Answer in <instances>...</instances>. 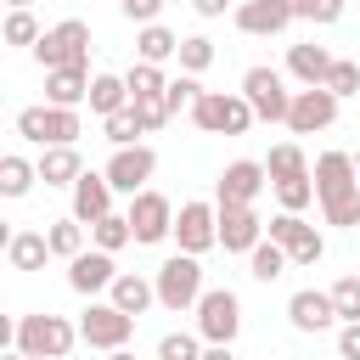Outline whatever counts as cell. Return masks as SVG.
Instances as JSON below:
<instances>
[{
	"label": "cell",
	"mask_w": 360,
	"mask_h": 360,
	"mask_svg": "<svg viewBox=\"0 0 360 360\" xmlns=\"http://www.w3.org/2000/svg\"><path fill=\"white\" fill-rule=\"evenodd\" d=\"M124 214H129V225H135V242H141V248H158V242H169V236H174V202H169L158 186L135 191Z\"/></svg>",
	"instance_id": "cell-11"
},
{
	"label": "cell",
	"mask_w": 360,
	"mask_h": 360,
	"mask_svg": "<svg viewBox=\"0 0 360 360\" xmlns=\"http://www.w3.org/2000/svg\"><path fill=\"white\" fill-rule=\"evenodd\" d=\"M17 135H22L28 146H79L84 118H79V107H51V101H39V107H22V112H17Z\"/></svg>",
	"instance_id": "cell-5"
},
{
	"label": "cell",
	"mask_w": 360,
	"mask_h": 360,
	"mask_svg": "<svg viewBox=\"0 0 360 360\" xmlns=\"http://www.w3.org/2000/svg\"><path fill=\"white\" fill-rule=\"evenodd\" d=\"M202 360H236V349H231V343H208V349H202Z\"/></svg>",
	"instance_id": "cell-47"
},
{
	"label": "cell",
	"mask_w": 360,
	"mask_h": 360,
	"mask_svg": "<svg viewBox=\"0 0 360 360\" xmlns=\"http://www.w3.org/2000/svg\"><path fill=\"white\" fill-rule=\"evenodd\" d=\"M264 186H270L264 163H259V158H236V163L219 169V180H214V202H259Z\"/></svg>",
	"instance_id": "cell-18"
},
{
	"label": "cell",
	"mask_w": 360,
	"mask_h": 360,
	"mask_svg": "<svg viewBox=\"0 0 360 360\" xmlns=\"http://www.w3.org/2000/svg\"><path fill=\"white\" fill-rule=\"evenodd\" d=\"M264 174H270V186H276V180H298V174H309L304 146H298V141H276L270 158H264Z\"/></svg>",
	"instance_id": "cell-31"
},
{
	"label": "cell",
	"mask_w": 360,
	"mask_h": 360,
	"mask_svg": "<svg viewBox=\"0 0 360 360\" xmlns=\"http://www.w3.org/2000/svg\"><path fill=\"white\" fill-rule=\"evenodd\" d=\"M225 6H231V0H191V11H197L202 22H214V17H225Z\"/></svg>",
	"instance_id": "cell-46"
},
{
	"label": "cell",
	"mask_w": 360,
	"mask_h": 360,
	"mask_svg": "<svg viewBox=\"0 0 360 360\" xmlns=\"http://www.w3.org/2000/svg\"><path fill=\"white\" fill-rule=\"evenodd\" d=\"M107 360H135V349L124 343V349H107Z\"/></svg>",
	"instance_id": "cell-48"
},
{
	"label": "cell",
	"mask_w": 360,
	"mask_h": 360,
	"mask_svg": "<svg viewBox=\"0 0 360 360\" xmlns=\"http://www.w3.org/2000/svg\"><path fill=\"white\" fill-rule=\"evenodd\" d=\"M326 90H332L338 101H349V96H360V62H349V56H338V62H332V73H326Z\"/></svg>",
	"instance_id": "cell-40"
},
{
	"label": "cell",
	"mask_w": 360,
	"mask_h": 360,
	"mask_svg": "<svg viewBox=\"0 0 360 360\" xmlns=\"http://www.w3.org/2000/svg\"><path fill=\"white\" fill-rule=\"evenodd\" d=\"M338 96L326 90V84H298L292 90V107H287V129L292 135H321V129H332L338 124Z\"/></svg>",
	"instance_id": "cell-13"
},
{
	"label": "cell",
	"mask_w": 360,
	"mask_h": 360,
	"mask_svg": "<svg viewBox=\"0 0 360 360\" xmlns=\"http://www.w3.org/2000/svg\"><path fill=\"white\" fill-rule=\"evenodd\" d=\"M101 135H107L112 146H135V141L146 135V124H141V112H135V101H129L124 112H112V118H101Z\"/></svg>",
	"instance_id": "cell-35"
},
{
	"label": "cell",
	"mask_w": 360,
	"mask_h": 360,
	"mask_svg": "<svg viewBox=\"0 0 360 360\" xmlns=\"http://www.w3.org/2000/svg\"><path fill=\"white\" fill-rule=\"evenodd\" d=\"M332 360H343V354H332Z\"/></svg>",
	"instance_id": "cell-52"
},
{
	"label": "cell",
	"mask_w": 360,
	"mask_h": 360,
	"mask_svg": "<svg viewBox=\"0 0 360 360\" xmlns=\"http://www.w3.org/2000/svg\"><path fill=\"white\" fill-rule=\"evenodd\" d=\"M51 259V236L45 231H11L6 236V264L11 270H45Z\"/></svg>",
	"instance_id": "cell-25"
},
{
	"label": "cell",
	"mask_w": 360,
	"mask_h": 360,
	"mask_svg": "<svg viewBox=\"0 0 360 360\" xmlns=\"http://www.w3.org/2000/svg\"><path fill=\"white\" fill-rule=\"evenodd\" d=\"M107 298H112L124 315H135V321H141V315L158 304V281H152V276H141V270H118V281L107 287Z\"/></svg>",
	"instance_id": "cell-23"
},
{
	"label": "cell",
	"mask_w": 360,
	"mask_h": 360,
	"mask_svg": "<svg viewBox=\"0 0 360 360\" xmlns=\"http://www.w3.org/2000/svg\"><path fill=\"white\" fill-rule=\"evenodd\" d=\"M231 22H236L242 34H253V39H276V34H287V22H298V17H292L287 0H236V6H231Z\"/></svg>",
	"instance_id": "cell-17"
},
{
	"label": "cell",
	"mask_w": 360,
	"mask_h": 360,
	"mask_svg": "<svg viewBox=\"0 0 360 360\" xmlns=\"http://www.w3.org/2000/svg\"><path fill=\"white\" fill-rule=\"evenodd\" d=\"M332 62H338V56H332L326 45H315V39L287 45V79H292V84H326Z\"/></svg>",
	"instance_id": "cell-22"
},
{
	"label": "cell",
	"mask_w": 360,
	"mask_h": 360,
	"mask_svg": "<svg viewBox=\"0 0 360 360\" xmlns=\"http://www.w3.org/2000/svg\"><path fill=\"white\" fill-rule=\"evenodd\" d=\"M197 96H202L197 73H180V79H169V90H163V107H169V112H191Z\"/></svg>",
	"instance_id": "cell-41"
},
{
	"label": "cell",
	"mask_w": 360,
	"mask_h": 360,
	"mask_svg": "<svg viewBox=\"0 0 360 360\" xmlns=\"http://www.w3.org/2000/svg\"><path fill=\"white\" fill-rule=\"evenodd\" d=\"M332 304H338V321H360V276L332 281Z\"/></svg>",
	"instance_id": "cell-42"
},
{
	"label": "cell",
	"mask_w": 360,
	"mask_h": 360,
	"mask_svg": "<svg viewBox=\"0 0 360 360\" xmlns=\"http://www.w3.org/2000/svg\"><path fill=\"white\" fill-rule=\"evenodd\" d=\"M39 180L45 186H73L79 174H84V158H79V146H39Z\"/></svg>",
	"instance_id": "cell-24"
},
{
	"label": "cell",
	"mask_w": 360,
	"mask_h": 360,
	"mask_svg": "<svg viewBox=\"0 0 360 360\" xmlns=\"http://www.w3.org/2000/svg\"><path fill=\"white\" fill-rule=\"evenodd\" d=\"M287 6H292V17H298V22L332 28V22L343 17V6H349V0H287Z\"/></svg>",
	"instance_id": "cell-39"
},
{
	"label": "cell",
	"mask_w": 360,
	"mask_h": 360,
	"mask_svg": "<svg viewBox=\"0 0 360 360\" xmlns=\"http://www.w3.org/2000/svg\"><path fill=\"white\" fill-rule=\"evenodd\" d=\"M124 107H129L124 73H96V79H90V112H96V118H112V112H124Z\"/></svg>",
	"instance_id": "cell-27"
},
{
	"label": "cell",
	"mask_w": 360,
	"mask_h": 360,
	"mask_svg": "<svg viewBox=\"0 0 360 360\" xmlns=\"http://www.w3.org/2000/svg\"><path fill=\"white\" fill-rule=\"evenodd\" d=\"M6 11H34V0H6Z\"/></svg>",
	"instance_id": "cell-49"
},
{
	"label": "cell",
	"mask_w": 360,
	"mask_h": 360,
	"mask_svg": "<svg viewBox=\"0 0 360 360\" xmlns=\"http://www.w3.org/2000/svg\"><path fill=\"white\" fill-rule=\"evenodd\" d=\"M34 62L51 73V68H79V62H90V22L84 17H62V22H51L45 34H39V45H34Z\"/></svg>",
	"instance_id": "cell-6"
},
{
	"label": "cell",
	"mask_w": 360,
	"mask_h": 360,
	"mask_svg": "<svg viewBox=\"0 0 360 360\" xmlns=\"http://www.w3.org/2000/svg\"><path fill=\"white\" fill-rule=\"evenodd\" d=\"M287 270H292V259H287V248H281V242H270V236L248 253V276H253V281H264V287H270V281H281Z\"/></svg>",
	"instance_id": "cell-30"
},
{
	"label": "cell",
	"mask_w": 360,
	"mask_h": 360,
	"mask_svg": "<svg viewBox=\"0 0 360 360\" xmlns=\"http://www.w3.org/2000/svg\"><path fill=\"white\" fill-rule=\"evenodd\" d=\"M309 174H315L321 219L338 225V231H354L360 225V169H354V152H321L309 163Z\"/></svg>",
	"instance_id": "cell-1"
},
{
	"label": "cell",
	"mask_w": 360,
	"mask_h": 360,
	"mask_svg": "<svg viewBox=\"0 0 360 360\" xmlns=\"http://www.w3.org/2000/svg\"><path fill=\"white\" fill-rule=\"evenodd\" d=\"M68 191H73V208H68V214H73V219H84V225L107 219V214H112V197H118V191H112V180H107V169H84Z\"/></svg>",
	"instance_id": "cell-20"
},
{
	"label": "cell",
	"mask_w": 360,
	"mask_h": 360,
	"mask_svg": "<svg viewBox=\"0 0 360 360\" xmlns=\"http://www.w3.org/2000/svg\"><path fill=\"white\" fill-rule=\"evenodd\" d=\"M264 236L270 242H281L287 248V259H292V270H315L321 259H326V236L304 219V214H270V225H264Z\"/></svg>",
	"instance_id": "cell-7"
},
{
	"label": "cell",
	"mask_w": 360,
	"mask_h": 360,
	"mask_svg": "<svg viewBox=\"0 0 360 360\" xmlns=\"http://www.w3.org/2000/svg\"><path fill=\"white\" fill-rule=\"evenodd\" d=\"M152 174H158V152H152L146 141H135V146H112V158H107V180H112V191H118V197L146 191V186H152Z\"/></svg>",
	"instance_id": "cell-14"
},
{
	"label": "cell",
	"mask_w": 360,
	"mask_h": 360,
	"mask_svg": "<svg viewBox=\"0 0 360 360\" xmlns=\"http://www.w3.org/2000/svg\"><path fill=\"white\" fill-rule=\"evenodd\" d=\"M112 281H118V264H112V253H107V248H96V242H90L84 253H73V259H68V287H73L79 298H101Z\"/></svg>",
	"instance_id": "cell-16"
},
{
	"label": "cell",
	"mask_w": 360,
	"mask_h": 360,
	"mask_svg": "<svg viewBox=\"0 0 360 360\" xmlns=\"http://www.w3.org/2000/svg\"><path fill=\"white\" fill-rule=\"evenodd\" d=\"M73 343H84L79 326H73L68 315H51V309L22 315V321H17V338H11V349H22L28 360H68Z\"/></svg>",
	"instance_id": "cell-3"
},
{
	"label": "cell",
	"mask_w": 360,
	"mask_h": 360,
	"mask_svg": "<svg viewBox=\"0 0 360 360\" xmlns=\"http://www.w3.org/2000/svg\"><path fill=\"white\" fill-rule=\"evenodd\" d=\"M242 96H248V107H253L264 124H287L292 90H287V73H281V68H264V62H253V68L242 73Z\"/></svg>",
	"instance_id": "cell-8"
},
{
	"label": "cell",
	"mask_w": 360,
	"mask_h": 360,
	"mask_svg": "<svg viewBox=\"0 0 360 360\" xmlns=\"http://www.w3.org/2000/svg\"><path fill=\"white\" fill-rule=\"evenodd\" d=\"M338 354L343 360H360V321H343L338 326Z\"/></svg>",
	"instance_id": "cell-45"
},
{
	"label": "cell",
	"mask_w": 360,
	"mask_h": 360,
	"mask_svg": "<svg viewBox=\"0 0 360 360\" xmlns=\"http://www.w3.org/2000/svg\"><path fill=\"white\" fill-rule=\"evenodd\" d=\"M124 84H129V101H163L169 73H163L158 62H129V68H124Z\"/></svg>",
	"instance_id": "cell-28"
},
{
	"label": "cell",
	"mask_w": 360,
	"mask_h": 360,
	"mask_svg": "<svg viewBox=\"0 0 360 360\" xmlns=\"http://www.w3.org/2000/svg\"><path fill=\"white\" fill-rule=\"evenodd\" d=\"M180 56V34L174 28H163V22H146V28H135V62H174Z\"/></svg>",
	"instance_id": "cell-26"
},
{
	"label": "cell",
	"mask_w": 360,
	"mask_h": 360,
	"mask_svg": "<svg viewBox=\"0 0 360 360\" xmlns=\"http://www.w3.org/2000/svg\"><path fill=\"white\" fill-rule=\"evenodd\" d=\"M191 315H197L202 343H236V332H242V298L231 287H208Z\"/></svg>",
	"instance_id": "cell-10"
},
{
	"label": "cell",
	"mask_w": 360,
	"mask_h": 360,
	"mask_svg": "<svg viewBox=\"0 0 360 360\" xmlns=\"http://www.w3.org/2000/svg\"><path fill=\"white\" fill-rule=\"evenodd\" d=\"M118 6H124V0H118Z\"/></svg>",
	"instance_id": "cell-53"
},
{
	"label": "cell",
	"mask_w": 360,
	"mask_h": 360,
	"mask_svg": "<svg viewBox=\"0 0 360 360\" xmlns=\"http://www.w3.org/2000/svg\"><path fill=\"white\" fill-rule=\"evenodd\" d=\"M34 180H39V163L34 158H22V152H6L0 158V197H28Z\"/></svg>",
	"instance_id": "cell-29"
},
{
	"label": "cell",
	"mask_w": 360,
	"mask_h": 360,
	"mask_svg": "<svg viewBox=\"0 0 360 360\" xmlns=\"http://www.w3.org/2000/svg\"><path fill=\"white\" fill-rule=\"evenodd\" d=\"M0 360H28V354H22V349H6V354H0Z\"/></svg>",
	"instance_id": "cell-50"
},
{
	"label": "cell",
	"mask_w": 360,
	"mask_h": 360,
	"mask_svg": "<svg viewBox=\"0 0 360 360\" xmlns=\"http://www.w3.org/2000/svg\"><path fill=\"white\" fill-rule=\"evenodd\" d=\"M90 242H96V248H107V253H124V248L135 242V225H129V214H118V208H112L107 219H96V225H90Z\"/></svg>",
	"instance_id": "cell-33"
},
{
	"label": "cell",
	"mask_w": 360,
	"mask_h": 360,
	"mask_svg": "<svg viewBox=\"0 0 360 360\" xmlns=\"http://www.w3.org/2000/svg\"><path fill=\"white\" fill-rule=\"evenodd\" d=\"M354 169H360V152H354Z\"/></svg>",
	"instance_id": "cell-51"
},
{
	"label": "cell",
	"mask_w": 360,
	"mask_h": 360,
	"mask_svg": "<svg viewBox=\"0 0 360 360\" xmlns=\"http://www.w3.org/2000/svg\"><path fill=\"white\" fill-rule=\"evenodd\" d=\"M135 112H141V124H146V135H158V129H163V124L174 118V112H169L163 101H135Z\"/></svg>",
	"instance_id": "cell-44"
},
{
	"label": "cell",
	"mask_w": 360,
	"mask_h": 360,
	"mask_svg": "<svg viewBox=\"0 0 360 360\" xmlns=\"http://www.w3.org/2000/svg\"><path fill=\"white\" fill-rule=\"evenodd\" d=\"M191 124H197L202 135H248V129L259 124V112L248 107L242 90H202V96L191 101Z\"/></svg>",
	"instance_id": "cell-4"
},
{
	"label": "cell",
	"mask_w": 360,
	"mask_h": 360,
	"mask_svg": "<svg viewBox=\"0 0 360 360\" xmlns=\"http://www.w3.org/2000/svg\"><path fill=\"white\" fill-rule=\"evenodd\" d=\"M287 321H292V332H332V326H343L338 304H332V287L326 292L321 287H298L287 298Z\"/></svg>",
	"instance_id": "cell-19"
},
{
	"label": "cell",
	"mask_w": 360,
	"mask_h": 360,
	"mask_svg": "<svg viewBox=\"0 0 360 360\" xmlns=\"http://www.w3.org/2000/svg\"><path fill=\"white\" fill-rule=\"evenodd\" d=\"M79 338L90 349H124L135 338V315H124L112 298H90V309L79 315Z\"/></svg>",
	"instance_id": "cell-12"
},
{
	"label": "cell",
	"mask_w": 360,
	"mask_h": 360,
	"mask_svg": "<svg viewBox=\"0 0 360 360\" xmlns=\"http://www.w3.org/2000/svg\"><path fill=\"white\" fill-rule=\"evenodd\" d=\"M152 281H158V309H169V315H191L197 298L208 292L202 287V259L197 253H180V248L152 270Z\"/></svg>",
	"instance_id": "cell-2"
},
{
	"label": "cell",
	"mask_w": 360,
	"mask_h": 360,
	"mask_svg": "<svg viewBox=\"0 0 360 360\" xmlns=\"http://www.w3.org/2000/svg\"><path fill=\"white\" fill-rule=\"evenodd\" d=\"M84 219H73V214H62V219H51L45 225V236H51V259H73V253H84L90 242H84Z\"/></svg>",
	"instance_id": "cell-32"
},
{
	"label": "cell",
	"mask_w": 360,
	"mask_h": 360,
	"mask_svg": "<svg viewBox=\"0 0 360 360\" xmlns=\"http://www.w3.org/2000/svg\"><path fill=\"white\" fill-rule=\"evenodd\" d=\"M202 332H163L158 338V360H202Z\"/></svg>",
	"instance_id": "cell-38"
},
{
	"label": "cell",
	"mask_w": 360,
	"mask_h": 360,
	"mask_svg": "<svg viewBox=\"0 0 360 360\" xmlns=\"http://www.w3.org/2000/svg\"><path fill=\"white\" fill-rule=\"evenodd\" d=\"M270 191H276V202H281L287 214H304V208L315 202V174H298V180H276Z\"/></svg>",
	"instance_id": "cell-37"
},
{
	"label": "cell",
	"mask_w": 360,
	"mask_h": 360,
	"mask_svg": "<svg viewBox=\"0 0 360 360\" xmlns=\"http://www.w3.org/2000/svg\"><path fill=\"white\" fill-rule=\"evenodd\" d=\"M214 56H219V51H214V39H208V34H186L174 62H180V73H208V68H214Z\"/></svg>",
	"instance_id": "cell-34"
},
{
	"label": "cell",
	"mask_w": 360,
	"mask_h": 360,
	"mask_svg": "<svg viewBox=\"0 0 360 360\" xmlns=\"http://www.w3.org/2000/svg\"><path fill=\"white\" fill-rule=\"evenodd\" d=\"M90 62H79V68H51L45 73V101L51 107H84L90 101Z\"/></svg>",
	"instance_id": "cell-21"
},
{
	"label": "cell",
	"mask_w": 360,
	"mask_h": 360,
	"mask_svg": "<svg viewBox=\"0 0 360 360\" xmlns=\"http://www.w3.org/2000/svg\"><path fill=\"white\" fill-rule=\"evenodd\" d=\"M163 6H169V0H124L118 11H124L135 28H146V22H158V17H163Z\"/></svg>",
	"instance_id": "cell-43"
},
{
	"label": "cell",
	"mask_w": 360,
	"mask_h": 360,
	"mask_svg": "<svg viewBox=\"0 0 360 360\" xmlns=\"http://www.w3.org/2000/svg\"><path fill=\"white\" fill-rule=\"evenodd\" d=\"M0 34H6V45H17V51H34L45 28H39V17H34V11H6V28H0Z\"/></svg>",
	"instance_id": "cell-36"
},
{
	"label": "cell",
	"mask_w": 360,
	"mask_h": 360,
	"mask_svg": "<svg viewBox=\"0 0 360 360\" xmlns=\"http://www.w3.org/2000/svg\"><path fill=\"white\" fill-rule=\"evenodd\" d=\"M174 248L180 253H208V248H219V202H202V197H191V202H180L174 208Z\"/></svg>",
	"instance_id": "cell-9"
},
{
	"label": "cell",
	"mask_w": 360,
	"mask_h": 360,
	"mask_svg": "<svg viewBox=\"0 0 360 360\" xmlns=\"http://www.w3.org/2000/svg\"><path fill=\"white\" fill-rule=\"evenodd\" d=\"M259 242H264V219H259V208H253V202H219V248L248 259Z\"/></svg>",
	"instance_id": "cell-15"
}]
</instances>
